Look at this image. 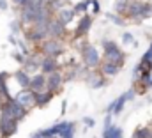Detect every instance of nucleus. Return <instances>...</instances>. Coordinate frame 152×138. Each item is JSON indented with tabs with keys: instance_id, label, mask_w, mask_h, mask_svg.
<instances>
[{
	"instance_id": "1",
	"label": "nucleus",
	"mask_w": 152,
	"mask_h": 138,
	"mask_svg": "<svg viewBox=\"0 0 152 138\" xmlns=\"http://www.w3.org/2000/svg\"><path fill=\"white\" fill-rule=\"evenodd\" d=\"M103 46H104V60H112V62H117L122 66L124 62V55L122 51L118 50V46L115 44L113 41H103Z\"/></svg>"
},
{
	"instance_id": "2",
	"label": "nucleus",
	"mask_w": 152,
	"mask_h": 138,
	"mask_svg": "<svg viewBox=\"0 0 152 138\" xmlns=\"http://www.w3.org/2000/svg\"><path fill=\"white\" fill-rule=\"evenodd\" d=\"M83 60H85V64L90 66V68L97 66V64H99V53L96 51V48H92V46L87 44V46L83 48Z\"/></svg>"
},
{
	"instance_id": "3",
	"label": "nucleus",
	"mask_w": 152,
	"mask_h": 138,
	"mask_svg": "<svg viewBox=\"0 0 152 138\" xmlns=\"http://www.w3.org/2000/svg\"><path fill=\"white\" fill-rule=\"evenodd\" d=\"M42 50H44V53H46V55H51V57H55V55L62 53V43H60L57 37H55V39H48V41L44 43Z\"/></svg>"
},
{
	"instance_id": "4",
	"label": "nucleus",
	"mask_w": 152,
	"mask_h": 138,
	"mask_svg": "<svg viewBox=\"0 0 152 138\" xmlns=\"http://www.w3.org/2000/svg\"><path fill=\"white\" fill-rule=\"evenodd\" d=\"M60 83H62V74L58 73V71H51V73H48V76H46V89L48 90H57L58 87H60Z\"/></svg>"
},
{
	"instance_id": "5",
	"label": "nucleus",
	"mask_w": 152,
	"mask_h": 138,
	"mask_svg": "<svg viewBox=\"0 0 152 138\" xmlns=\"http://www.w3.org/2000/svg\"><path fill=\"white\" fill-rule=\"evenodd\" d=\"M16 99L23 104L25 108H30V106L36 104V92L34 90H23V92H20L16 96Z\"/></svg>"
},
{
	"instance_id": "6",
	"label": "nucleus",
	"mask_w": 152,
	"mask_h": 138,
	"mask_svg": "<svg viewBox=\"0 0 152 138\" xmlns=\"http://www.w3.org/2000/svg\"><path fill=\"white\" fill-rule=\"evenodd\" d=\"M44 87H46V76H44V74H36V76L32 78V81H30V90L41 92Z\"/></svg>"
},
{
	"instance_id": "7",
	"label": "nucleus",
	"mask_w": 152,
	"mask_h": 138,
	"mask_svg": "<svg viewBox=\"0 0 152 138\" xmlns=\"http://www.w3.org/2000/svg\"><path fill=\"white\" fill-rule=\"evenodd\" d=\"M64 25L62 21H50L48 23V32H50V37H58V35L64 34Z\"/></svg>"
},
{
	"instance_id": "8",
	"label": "nucleus",
	"mask_w": 152,
	"mask_h": 138,
	"mask_svg": "<svg viewBox=\"0 0 152 138\" xmlns=\"http://www.w3.org/2000/svg\"><path fill=\"white\" fill-rule=\"evenodd\" d=\"M41 68H42V71H44V73H51V71H57V68H58V62H57V59H55V57L48 55L46 59H42Z\"/></svg>"
},
{
	"instance_id": "9",
	"label": "nucleus",
	"mask_w": 152,
	"mask_h": 138,
	"mask_svg": "<svg viewBox=\"0 0 152 138\" xmlns=\"http://www.w3.org/2000/svg\"><path fill=\"white\" fill-rule=\"evenodd\" d=\"M90 23H92V20H90V16H85L81 21H80V25L76 27L75 30V37H81V35L87 34V30L90 29Z\"/></svg>"
},
{
	"instance_id": "10",
	"label": "nucleus",
	"mask_w": 152,
	"mask_h": 138,
	"mask_svg": "<svg viewBox=\"0 0 152 138\" xmlns=\"http://www.w3.org/2000/svg\"><path fill=\"white\" fill-rule=\"evenodd\" d=\"M118 69H120V64L112 62V60H104V62H103V66H101V71H103L104 74H117V73H118Z\"/></svg>"
},
{
	"instance_id": "11",
	"label": "nucleus",
	"mask_w": 152,
	"mask_h": 138,
	"mask_svg": "<svg viewBox=\"0 0 152 138\" xmlns=\"http://www.w3.org/2000/svg\"><path fill=\"white\" fill-rule=\"evenodd\" d=\"M131 94H133V92H127V94L120 96V99H117V101L110 106V112H113V113H120V112H122V106H124V103L131 98Z\"/></svg>"
},
{
	"instance_id": "12",
	"label": "nucleus",
	"mask_w": 152,
	"mask_h": 138,
	"mask_svg": "<svg viewBox=\"0 0 152 138\" xmlns=\"http://www.w3.org/2000/svg\"><path fill=\"white\" fill-rule=\"evenodd\" d=\"M14 76H16V81H18V83H20L23 89L30 87V81H32V78H28V76H27V71H18Z\"/></svg>"
},
{
	"instance_id": "13",
	"label": "nucleus",
	"mask_w": 152,
	"mask_h": 138,
	"mask_svg": "<svg viewBox=\"0 0 152 138\" xmlns=\"http://www.w3.org/2000/svg\"><path fill=\"white\" fill-rule=\"evenodd\" d=\"M51 99V90H46V92H36V104L42 106L46 101Z\"/></svg>"
},
{
	"instance_id": "14",
	"label": "nucleus",
	"mask_w": 152,
	"mask_h": 138,
	"mask_svg": "<svg viewBox=\"0 0 152 138\" xmlns=\"http://www.w3.org/2000/svg\"><path fill=\"white\" fill-rule=\"evenodd\" d=\"M41 64H42V60H37L36 57H30V59H27V60H25V71L37 69V68H41Z\"/></svg>"
},
{
	"instance_id": "15",
	"label": "nucleus",
	"mask_w": 152,
	"mask_h": 138,
	"mask_svg": "<svg viewBox=\"0 0 152 138\" xmlns=\"http://www.w3.org/2000/svg\"><path fill=\"white\" fill-rule=\"evenodd\" d=\"M73 14H75V11H71V9H60V12H58L62 23H69L71 18H73Z\"/></svg>"
},
{
	"instance_id": "16",
	"label": "nucleus",
	"mask_w": 152,
	"mask_h": 138,
	"mask_svg": "<svg viewBox=\"0 0 152 138\" xmlns=\"http://www.w3.org/2000/svg\"><path fill=\"white\" fill-rule=\"evenodd\" d=\"M133 138H152L151 128H140V129L134 133V137H133Z\"/></svg>"
},
{
	"instance_id": "17",
	"label": "nucleus",
	"mask_w": 152,
	"mask_h": 138,
	"mask_svg": "<svg viewBox=\"0 0 152 138\" xmlns=\"http://www.w3.org/2000/svg\"><path fill=\"white\" fill-rule=\"evenodd\" d=\"M152 14V5L149 4V5H143L142 7V16L140 18H147V16H151Z\"/></svg>"
},
{
	"instance_id": "18",
	"label": "nucleus",
	"mask_w": 152,
	"mask_h": 138,
	"mask_svg": "<svg viewBox=\"0 0 152 138\" xmlns=\"http://www.w3.org/2000/svg\"><path fill=\"white\" fill-rule=\"evenodd\" d=\"M131 37H133L131 34H124V43H126V44H129V43H131Z\"/></svg>"
},
{
	"instance_id": "19",
	"label": "nucleus",
	"mask_w": 152,
	"mask_h": 138,
	"mask_svg": "<svg viewBox=\"0 0 152 138\" xmlns=\"http://www.w3.org/2000/svg\"><path fill=\"white\" fill-rule=\"evenodd\" d=\"M85 122H87V126H94V120L92 119H85Z\"/></svg>"
},
{
	"instance_id": "20",
	"label": "nucleus",
	"mask_w": 152,
	"mask_h": 138,
	"mask_svg": "<svg viewBox=\"0 0 152 138\" xmlns=\"http://www.w3.org/2000/svg\"><path fill=\"white\" fill-rule=\"evenodd\" d=\"M0 7H5V0H0Z\"/></svg>"
},
{
	"instance_id": "21",
	"label": "nucleus",
	"mask_w": 152,
	"mask_h": 138,
	"mask_svg": "<svg viewBox=\"0 0 152 138\" xmlns=\"http://www.w3.org/2000/svg\"><path fill=\"white\" fill-rule=\"evenodd\" d=\"M149 85H152V81H151V83H149Z\"/></svg>"
}]
</instances>
